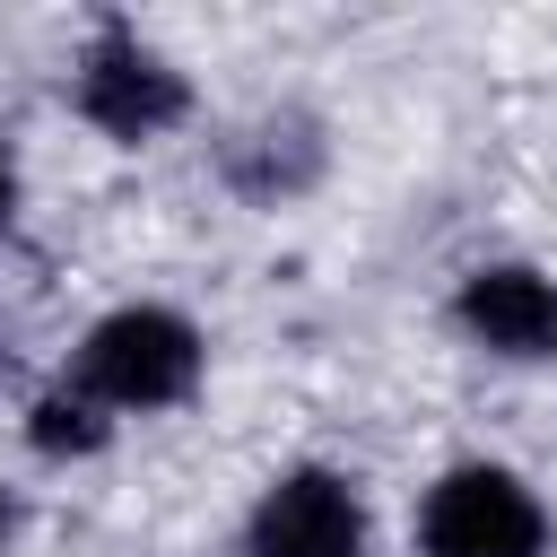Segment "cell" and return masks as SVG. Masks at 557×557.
I'll return each mask as SVG.
<instances>
[{
	"mask_svg": "<svg viewBox=\"0 0 557 557\" xmlns=\"http://www.w3.org/2000/svg\"><path fill=\"white\" fill-rule=\"evenodd\" d=\"M200 366H209V339H200V322L191 313H174V305H113L87 339H78V357H70V383L96 400V409H174V400H191V383H200Z\"/></svg>",
	"mask_w": 557,
	"mask_h": 557,
	"instance_id": "obj_1",
	"label": "cell"
},
{
	"mask_svg": "<svg viewBox=\"0 0 557 557\" xmlns=\"http://www.w3.org/2000/svg\"><path fill=\"white\" fill-rule=\"evenodd\" d=\"M548 513L522 470L505 461H453L418 496V557H540Z\"/></svg>",
	"mask_w": 557,
	"mask_h": 557,
	"instance_id": "obj_2",
	"label": "cell"
},
{
	"mask_svg": "<svg viewBox=\"0 0 557 557\" xmlns=\"http://www.w3.org/2000/svg\"><path fill=\"white\" fill-rule=\"evenodd\" d=\"M70 104H78V122H96L104 139L139 148V139H165V131L191 113V87H183V70H174L148 35L96 26L87 52H78V70H70Z\"/></svg>",
	"mask_w": 557,
	"mask_h": 557,
	"instance_id": "obj_3",
	"label": "cell"
},
{
	"mask_svg": "<svg viewBox=\"0 0 557 557\" xmlns=\"http://www.w3.org/2000/svg\"><path fill=\"white\" fill-rule=\"evenodd\" d=\"M244 557H366V496L348 470L296 461L244 513Z\"/></svg>",
	"mask_w": 557,
	"mask_h": 557,
	"instance_id": "obj_4",
	"label": "cell"
},
{
	"mask_svg": "<svg viewBox=\"0 0 557 557\" xmlns=\"http://www.w3.org/2000/svg\"><path fill=\"white\" fill-rule=\"evenodd\" d=\"M453 322H461L470 348L540 366V357H557V278L531 270V261H479L453 287Z\"/></svg>",
	"mask_w": 557,
	"mask_h": 557,
	"instance_id": "obj_5",
	"label": "cell"
},
{
	"mask_svg": "<svg viewBox=\"0 0 557 557\" xmlns=\"http://www.w3.org/2000/svg\"><path fill=\"white\" fill-rule=\"evenodd\" d=\"M26 444H35L44 461H96V453L113 444V409H96L78 383H52V392H35V409H26Z\"/></svg>",
	"mask_w": 557,
	"mask_h": 557,
	"instance_id": "obj_6",
	"label": "cell"
},
{
	"mask_svg": "<svg viewBox=\"0 0 557 557\" xmlns=\"http://www.w3.org/2000/svg\"><path fill=\"white\" fill-rule=\"evenodd\" d=\"M17 218V148H9V131H0V226Z\"/></svg>",
	"mask_w": 557,
	"mask_h": 557,
	"instance_id": "obj_7",
	"label": "cell"
},
{
	"mask_svg": "<svg viewBox=\"0 0 557 557\" xmlns=\"http://www.w3.org/2000/svg\"><path fill=\"white\" fill-rule=\"evenodd\" d=\"M9 540H17V496L0 487V548H9Z\"/></svg>",
	"mask_w": 557,
	"mask_h": 557,
	"instance_id": "obj_8",
	"label": "cell"
},
{
	"mask_svg": "<svg viewBox=\"0 0 557 557\" xmlns=\"http://www.w3.org/2000/svg\"><path fill=\"white\" fill-rule=\"evenodd\" d=\"M0 357H9V339H0Z\"/></svg>",
	"mask_w": 557,
	"mask_h": 557,
	"instance_id": "obj_9",
	"label": "cell"
}]
</instances>
